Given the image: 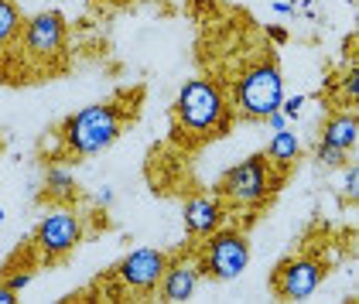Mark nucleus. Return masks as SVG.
Wrapping results in <instances>:
<instances>
[{"label":"nucleus","mask_w":359,"mask_h":304,"mask_svg":"<svg viewBox=\"0 0 359 304\" xmlns=\"http://www.w3.org/2000/svg\"><path fill=\"white\" fill-rule=\"evenodd\" d=\"M31 280H34V274H28V270H25V274H18V277H7L4 284H7V287H11L14 294H18V291H25V287H28Z\"/></svg>","instance_id":"aec40b11"},{"label":"nucleus","mask_w":359,"mask_h":304,"mask_svg":"<svg viewBox=\"0 0 359 304\" xmlns=\"http://www.w3.org/2000/svg\"><path fill=\"white\" fill-rule=\"evenodd\" d=\"M198 277L202 270L192 267V263H171L165 270V284H161V294H165V301H189L195 294V287H198Z\"/></svg>","instance_id":"9d476101"},{"label":"nucleus","mask_w":359,"mask_h":304,"mask_svg":"<svg viewBox=\"0 0 359 304\" xmlns=\"http://www.w3.org/2000/svg\"><path fill=\"white\" fill-rule=\"evenodd\" d=\"M45 185H48V192L58 195V198H69V195L76 192V178H72V171H65V167H48V174H45Z\"/></svg>","instance_id":"2eb2a0df"},{"label":"nucleus","mask_w":359,"mask_h":304,"mask_svg":"<svg viewBox=\"0 0 359 304\" xmlns=\"http://www.w3.org/2000/svg\"><path fill=\"white\" fill-rule=\"evenodd\" d=\"M298 151H302V144H298V137L291 130H277L274 137H271V147H267V161L277 171H287V167L298 161Z\"/></svg>","instance_id":"ddd939ff"},{"label":"nucleus","mask_w":359,"mask_h":304,"mask_svg":"<svg viewBox=\"0 0 359 304\" xmlns=\"http://www.w3.org/2000/svg\"><path fill=\"white\" fill-rule=\"evenodd\" d=\"M271 38H274L277 45H284V41H287V31H280V28H271Z\"/></svg>","instance_id":"5701e85b"},{"label":"nucleus","mask_w":359,"mask_h":304,"mask_svg":"<svg viewBox=\"0 0 359 304\" xmlns=\"http://www.w3.org/2000/svg\"><path fill=\"white\" fill-rule=\"evenodd\" d=\"M267 120H271V127H274V134H277V130H287V116H284V113H280V110H277V113H271Z\"/></svg>","instance_id":"412c9836"},{"label":"nucleus","mask_w":359,"mask_h":304,"mask_svg":"<svg viewBox=\"0 0 359 304\" xmlns=\"http://www.w3.org/2000/svg\"><path fill=\"white\" fill-rule=\"evenodd\" d=\"M250 263V243L243 233L236 229H216L209 233V243L202 253V274H209L212 280H233L247 270Z\"/></svg>","instance_id":"39448f33"},{"label":"nucleus","mask_w":359,"mask_h":304,"mask_svg":"<svg viewBox=\"0 0 359 304\" xmlns=\"http://www.w3.org/2000/svg\"><path fill=\"white\" fill-rule=\"evenodd\" d=\"M277 185H280V178L274 174V165L267 161V154H253L222 174L219 192L240 205H260L277 192Z\"/></svg>","instance_id":"20e7f679"},{"label":"nucleus","mask_w":359,"mask_h":304,"mask_svg":"<svg viewBox=\"0 0 359 304\" xmlns=\"http://www.w3.org/2000/svg\"><path fill=\"white\" fill-rule=\"evenodd\" d=\"M175 120H178V130H185L189 137L212 140L229 130L233 110L209 79H192L182 85V92L175 99Z\"/></svg>","instance_id":"f257e3e1"},{"label":"nucleus","mask_w":359,"mask_h":304,"mask_svg":"<svg viewBox=\"0 0 359 304\" xmlns=\"http://www.w3.org/2000/svg\"><path fill=\"white\" fill-rule=\"evenodd\" d=\"M302 106H304V99H302V96H291V99H280V110H284V116H287V120H294V116H302Z\"/></svg>","instance_id":"6ab92c4d"},{"label":"nucleus","mask_w":359,"mask_h":304,"mask_svg":"<svg viewBox=\"0 0 359 304\" xmlns=\"http://www.w3.org/2000/svg\"><path fill=\"white\" fill-rule=\"evenodd\" d=\"M322 140L332 144V147H339V151H353L356 140H359V120L353 113L332 116L329 123H325V130H322Z\"/></svg>","instance_id":"f8f14e48"},{"label":"nucleus","mask_w":359,"mask_h":304,"mask_svg":"<svg viewBox=\"0 0 359 304\" xmlns=\"http://www.w3.org/2000/svg\"><path fill=\"white\" fill-rule=\"evenodd\" d=\"M274 11L277 14H291V4L287 0H274Z\"/></svg>","instance_id":"393cba45"},{"label":"nucleus","mask_w":359,"mask_h":304,"mask_svg":"<svg viewBox=\"0 0 359 304\" xmlns=\"http://www.w3.org/2000/svg\"><path fill=\"white\" fill-rule=\"evenodd\" d=\"M342 195L346 198H356L359 195V171L353 165H346V171H342Z\"/></svg>","instance_id":"f3484780"},{"label":"nucleus","mask_w":359,"mask_h":304,"mask_svg":"<svg viewBox=\"0 0 359 304\" xmlns=\"http://www.w3.org/2000/svg\"><path fill=\"white\" fill-rule=\"evenodd\" d=\"M0 222H4V209H0Z\"/></svg>","instance_id":"a878e982"},{"label":"nucleus","mask_w":359,"mask_h":304,"mask_svg":"<svg viewBox=\"0 0 359 304\" xmlns=\"http://www.w3.org/2000/svg\"><path fill=\"white\" fill-rule=\"evenodd\" d=\"M342 92H346V99H356V92H359V69L356 65L346 72V79H342Z\"/></svg>","instance_id":"a211bd4d"},{"label":"nucleus","mask_w":359,"mask_h":304,"mask_svg":"<svg viewBox=\"0 0 359 304\" xmlns=\"http://www.w3.org/2000/svg\"><path fill=\"white\" fill-rule=\"evenodd\" d=\"M346 154H349V151H339V147H332L325 140H318V147H315V161L325 167H342L346 165Z\"/></svg>","instance_id":"dca6fc26"},{"label":"nucleus","mask_w":359,"mask_h":304,"mask_svg":"<svg viewBox=\"0 0 359 304\" xmlns=\"http://www.w3.org/2000/svg\"><path fill=\"white\" fill-rule=\"evenodd\" d=\"M116 137H120V110L113 103L86 106L62 123V140L72 154H100Z\"/></svg>","instance_id":"f03ea898"},{"label":"nucleus","mask_w":359,"mask_h":304,"mask_svg":"<svg viewBox=\"0 0 359 304\" xmlns=\"http://www.w3.org/2000/svg\"><path fill=\"white\" fill-rule=\"evenodd\" d=\"M165 270H168L165 253H158V249H134V253L116 267V277H120V284H123L127 291L151 294V291L161 284Z\"/></svg>","instance_id":"423d86ee"},{"label":"nucleus","mask_w":359,"mask_h":304,"mask_svg":"<svg viewBox=\"0 0 359 304\" xmlns=\"http://www.w3.org/2000/svg\"><path fill=\"white\" fill-rule=\"evenodd\" d=\"M280 99H284V76L271 58L257 62L236 83V110L250 120H267L271 113L280 110Z\"/></svg>","instance_id":"7ed1b4c3"},{"label":"nucleus","mask_w":359,"mask_h":304,"mask_svg":"<svg viewBox=\"0 0 359 304\" xmlns=\"http://www.w3.org/2000/svg\"><path fill=\"white\" fill-rule=\"evenodd\" d=\"M274 291L284 301H304L315 294V287L322 284V267L315 260H284L274 274Z\"/></svg>","instance_id":"6e6552de"},{"label":"nucleus","mask_w":359,"mask_h":304,"mask_svg":"<svg viewBox=\"0 0 359 304\" xmlns=\"http://www.w3.org/2000/svg\"><path fill=\"white\" fill-rule=\"evenodd\" d=\"M21 34V11L14 0H0V45L14 41Z\"/></svg>","instance_id":"4468645a"},{"label":"nucleus","mask_w":359,"mask_h":304,"mask_svg":"<svg viewBox=\"0 0 359 304\" xmlns=\"http://www.w3.org/2000/svg\"><path fill=\"white\" fill-rule=\"evenodd\" d=\"M79 240H83V222L76 219L72 212H65V209L48 212L41 219V226H38V233H34V243L41 247L45 256H65Z\"/></svg>","instance_id":"0eeeda50"},{"label":"nucleus","mask_w":359,"mask_h":304,"mask_svg":"<svg viewBox=\"0 0 359 304\" xmlns=\"http://www.w3.org/2000/svg\"><path fill=\"white\" fill-rule=\"evenodd\" d=\"M25 41H28V48L34 55H41V58L58 55L62 45H65V18L58 11L34 14L28 21V28H25Z\"/></svg>","instance_id":"1a4fd4ad"},{"label":"nucleus","mask_w":359,"mask_h":304,"mask_svg":"<svg viewBox=\"0 0 359 304\" xmlns=\"http://www.w3.org/2000/svg\"><path fill=\"white\" fill-rule=\"evenodd\" d=\"M96 198H100L103 205H107V202H113V188H107V185H103V188H100V195H96Z\"/></svg>","instance_id":"b1692460"},{"label":"nucleus","mask_w":359,"mask_h":304,"mask_svg":"<svg viewBox=\"0 0 359 304\" xmlns=\"http://www.w3.org/2000/svg\"><path fill=\"white\" fill-rule=\"evenodd\" d=\"M219 222H222V205L212 202V198H192V202L185 205V226H189L192 236H209V233H216Z\"/></svg>","instance_id":"9b49d317"},{"label":"nucleus","mask_w":359,"mask_h":304,"mask_svg":"<svg viewBox=\"0 0 359 304\" xmlns=\"http://www.w3.org/2000/svg\"><path fill=\"white\" fill-rule=\"evenodd\" d=\"M0 304H14V291L7 284H0Z\"/></svg>","instance_id":"4be33fe9"}]
</instances>
